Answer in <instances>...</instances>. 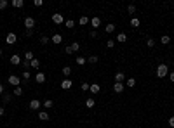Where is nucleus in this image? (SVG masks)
<instances>
[{
	"label": "nucleus",
	"instance_id": "nucleus-1",
	"mask_svg": "<svg viewBox=\"0 0 174 128\" xmlns=\"http://www.w3.org/2000/svg\"><path fill=\"white\" fill-rule=\"evenodd\" d=\"M167 75H169L167 64H159V66H157V78H165Z\"/></svg>",
	"mask_w": 174,
	"mask_h": 128
},
{
	"label": "nucleus",
	"instance_id": "nucleus-2",
	"mask_svg": "<svg viewBox=\"0 0 174 128\" xmlns=\"http://www.w3.org/2000/svg\"><path fill=\"white\" fill-rule=\"evenodd\" d=\"M7 83H11L12 87L16 88V87H19V83H21V80H19V76H16V75H11V76L7 78Z\"/></svg>",
	"mask_w": 174,
	"mask_h": 128
},
{
	"label": "nucleus",
	"instance_id": "nucleus-3",
	"mask_svg": "<svg viewBox=\"0 0 174 128\" xmlns=\"http://www.w3.org/2000/svg\"><path fill=\"white\" fill-rule=\"evenodd\" d=\"M25 28H26V30H33V28H35V19H33L31 16L25 17Z\"/></svg>",
	"mask_w": 174,
	"mask_h": 128
},
{
	"label": "nucleus",
	"instance_id": "nucleus-4",
	"mask_svg": "<svg viewBox=\"0 0 174 128\" xmlns=\"http://www.w3.org/2000/svg\"><path fill=\"white\" fill-rule=\"evenodd\" d=\"M16 42H17L16 33H7V36H5V44H7V45H14Z\"/></svg>",
	"mask_w": 174,
	"mask_h": 128
},
{
	"label": "nucleus",
	"instance_id": "nucleus-5",
	"mask_svg": "<svg viewBox=\"0 0 174 128\" xmlns=\"http://www.w3.org/2000/svg\"><path fill=\"white\" fill-rule=\"evenodd\" d=\"M52 23H56V24H63V23H64V17H63V14H59V12L52 14Z\"/></svg>",
	"mask_w": 174,
	"mask_h": 128
},
{
	"label": "nucleus",
	"instance_id": "nucleus-6",
	"mask_svg": "<svg viewBox=\"0 0 174 128\" xmlns=\"http://www.w3.org/2000/svg\"><path fill=\"white\" fill-rule=\"evenodd\" d=\"M72 85H73V81H72L70 78H64V80L61 81V88H63V90H68V88H72Z\"/></svg>",
	"mask_w": 174,
	"mask_h": 128
},
{
	"label": "nucleus",
	"instance_id": "nucleus-7",
	"mask_svg": "<svg viewBox=\"0 0 174 128\" xmlns=\"http://www.w3.org/2000/svg\"><path fill=\"white\" fill-rule=\"evenodd\" d=\"M11 64H14V66H19L21 62H23V59H21V55H17V54H14V55H11Z\"/></svg>",
	"mask_w": 174,
	"mask_h": 128
},
{
	"label": "nucleus",
	"instance_id": "nucleus-8",
	"mask_svg": "<svg viewBox=\"0 0 174 128\" xmlns=\"http://www.w3.org/2000/svg\"><path fill=\"white\" fill-rule=\"evenodd\" d=\"M51 42H52V44H56V45H59V44H63V36L59 33H56V35H52Z\"/></svg>",
	"mask_w": 174,
	"mask_h": 128
},
{
	"label": "nucleus",
	"instance_id": "nucleus-9",
	"mask_svg": "<svg viewBox=\"0 0 174 128\" xmlns=\"http://www.w3.org/2000/svg\"><path fill=\"white\" fill-rule=\"evenodd\" d=\"M89 90H91V94L96 95V94H99V90H101V85H99V83H92L91 87H89Z\"/></svg>",
	"mask_w": 174,
	"mask_h": 128
},
{
	"label": "nucleus",
	"instance_id": "nucleus-10",
	"mask_svg": "<svg viewBox=\"0 0 174 128\" xmlns=\"http://www.w3.org/2000/svg\"><path fill=\"white\" fill-rule=\"evenodd\" d=\"M40 106H42V104H40V100H37V99H31V100H30V109L37 111V109L40 108Z\"/></svg>",
	"mask_w": 174,
	"mask_h": 128
},
{
	"label": "nucleus",
	"instance_id": "nucleus-11",
	"mask_svg": "<svg viewBox=\"0 0 174 128\" xmlns=\"http://www.w3.org/2000/svg\"><path fill=\"white\" fill-rule=\"evenodd\" d=\"M35 81H37V83H43V81H46V73L38 71V73L35 75Z\"/></svg>",
	"mask_w": 174,
	"mask_h": 128
},
{
	"label": "nucleus",
	"instance_id": "nucleus-12",
	"mask_svg": "<svg viewBox=\"0 0 174 128\" xmlns=\"http://www.w3.org/2000/svg\"><path fill=\"white\" fill-rule=\"evenodd\" d=\"M94 106H96V100H94L92 97H87V100H85V108H87V109H92Z\"/></svg>",
	"mask_w": 174,
	"mask_h": 128
},
{
	"label": "nucleus",
	"instance_id": "nucleus-13",
	"mask_svg": "<svg viewBox=\"0 0 174 128\" xmlns=\"http://www.w3.org/2000/svg\"><path fill=\"white\" fill-rule=\"evenodd\" d=\"M113 92L115 94H122L124 92V83H113Z\"/></svg>",
	"mask_w": 174,
	"mask_h": 128
},
{
	"label": "nucleus",
	"instance_id": "nucleus-14",
	"mask_svg": "<svg viewBox=\"0 0 174 128\" xmlns=\"http://www.w3.org/2000/svg\"><path fill=\"white\" fill-rule=\"evenodd\" d=\"M125 80V75L122 73V71H118V73H115V83H122Z\"/></svg>",
	"mask_w": 174,
	"mask_h": 128
},
{
	"label": "nucleus",
	"instance_id": "nucleus-15",
	"mask_svg": "<svg viewBox=\"0 0 174 128\" xmlns=\"http://www.w3.org/2000/svg\"><path fill=\"white\" fill-rule=\"evenodd\" d=\"M11 5H12V7H16V9H21V7L25 5V2H23V0H12Z\"/></svg>",
	"mask_w": 174,
	"mask_h": 128
},
{
	"label": "nucleus",
	"instance_id": "nucleus-16",
	"mask_svg": "<svg viewBox=\"0 0 174 128\" xmlns=\"http://www.w3.org/2000/svg\"><path fill=\"white\" fill-rule=\"evenodd\" d=\"M91 24H92V28H99V24H101V19L96 16V17H92L91 19Z\"/></svg>",
	"mask_w": 174,
	"mask_h": 128
},
{
	"label": "nucleus",
	"instance_id": "nucleus-17",
	"mask_svg": "<svg viewBox=\"0 0 174 128\" xmlns=\"http://www.w3.org/2000/svg\"><path fill=\"white\" fill-rule=\"evenodd\" d=\"M38 118H40L42 121H47V119H49V113H47V111H38Z\"/></svg>",
	"mask_w": 174,
	"mask_h": 128
},
{
	"label": "nucleus",
	"instance_id": "nucleus-18",
	"mask_svg": "<svg viewBox=\"0 0 174 128\" xmlns=\"http://www.w3.org/2000/svg\"><path fill=\"white\" fill-rule=\"evenodd\" d=\"M42 106H43V108H46V109H51V108H52V106H54V102H52L51 99H46V100H43V102H42Z\"/></svg>",
	"mask_w": 174,
	"mask_h": 128
},
{
	"label": "nucleus",
	"instance_id": "nucleus-19",
	"mask_svg": "<svg viewBox=\"0 0 174 128\" xmlns=\"http://www.w3.org/2000/svg\"><path fill=\"white\" fill-rule=\"evenodd\" d=\"M87 23H91V19H89V17H87V16H82V17L78 19V24H82V26H85Z\"/></svg>",
	"mask_w": 174,
	"mask_h": 128
},
{
	"label": "nucleus",
	"instance_id": "nucleus-20",
	"mask_svg": "<svg viewBox=\"0 0 174 128\" xmlns=\"http://www.w3.org/2000/svg\"><path fill=\"white\" fill-rule=\"evenodd\" d=\"M64 26L70 28V30H73V28H75V21H73V19H66V21H64Z\"/></svg>",
	"mask_w": 174,
	"mask_h": 128
},
{
	"label": "nucleus",
	"instance_id": "nucleus-21",
	"mask_svg": "<svg viewBox=\"0 0 174 128\" xmlns=\"http://www.w3.org/2000/svg\"><path fill=\"white\" fill-rule=\"evenodd\" d=\"M160 44H162V45H167V44H171V36H169V35H164V36L160 38Z\"/></svg>",
	"mask_w": 174,
	"mask_h": 128
},
{
	"label": "nucleus",
	"instance_id": "nucleus-22",
	"mask_svg": "<svg viewBox=\"0 0 174 128\" xmlns=\"http://www.w3.org/2000/svg\"><path fill=\"white\" fill-rule=\"evenodd\" d=\"M12 95H14V97H21V95H23V88H21V87H16L14 92H12Z\"/></svg>",
	"mask_w": 174,
	"mask_h": 128
},
{
	"label": "nucleus",
	"instance_id": "nucleus-23",
	"mask_svg": "<svg viewBox=\"0 0 174 128\" xmlns=\"http://www.w3.org/2000/svg\"><path fill=\"white\" fill-rule=\"evenodd\" d=\"M70 47H72V52H73V54L80 50V44H78V42H73V44H72Z\"/></svg>",
	"mask_w": 174,
	"mask_h": 128
},
{
	"label": "nucleus",
	"instance_id": "nucleus-24",
	"mask_svg": "<svg viewBox=\"0 0 174 128\" xmlns=\"http://www.w3.org/2000/svg\"><path fill=\"white\" fill-rule=\"evenodd\" d=\"M104 31H106V33H113V31H115V24H113V23H110V24H106Z\"/></svg>",
	"mask_w": 174,
	"mask_h": 128
},
{
	"label": "nucleus",
	"instance_id": "nucleus-25",
	"mask_svg": "<svg viewBox=\"0 0 174 128\" xmlns=\"http://www.w3.org/2000/svg\"><path fill=\"white\" fill-rule=\"evenodd\" d=\"M141 23H139V19L138 17H133V19H130V26H133V28H138Z\"/></svg>",
	"mask_w": 174,
	"mask_h": 128
},
{
	"label": "nucleus",
	"instance_id": "nucleus-26",
	"mask_svg": "<svg viewBox=\"0 0 174 128\" xmlns=\"http://www.w3.org/2000/svg\"><path fill=\"white\" fill-rule=\"evenodd\" d=\"M98 61H99L98 55H89V57H87V62H91V64H96Z\"/></svg>",
	"mask_w": 174,
	"mask_h": 128
},
{
	"label": "nucleus",
	"instance_id": "nucleus-27",
	"mask_svg": "<svg viewBox=\"0 0 174 128\" xmlns=\"http://www.w3.org/2000/svg\"><path fill=\"white\" fill-rule=\"evenodd\" d=\"M63 75L68 78V76L72 75V68H70V66H64V68H63Z\"/></svg>",
	"mask_w": 174,
	"mask_h": 128
},
{
	"label": "nucleus",
	"instance_id": "nucleus-28",
	"mask_svg": "<svg viewBox=\"0 0 174 128\" xmlns=\"http://www.w3.org/2000/svg\"><path fill=\"white\" fill-rule=\"evenodd\" d=\"M33 59H35V57H33V52H31V50H28V52L25 54V61H30V62H31Z\"/></svg>",
	"mask_w": 174,
	"mask_h": 128
},
{
	"label": "nucleus",
	"instance_id": "nucleus-29",
	"mask_svg": "<svg viewBox=\"0 0 174 128\" xmlns=\"http://www.w3.org/2000/svg\"><path fill=\"white\" fill-rule=\"evenodd\" d=\"M125 85H127V87H129V88H133V87H136V80H134V78H129Z\"/></svg>",
	"mask_w": 174,
	"mask_h": 128
},
{
	"label": "nucleus",
	"instance_id": "nucleus-30",
	"mask_svg": "<svg viewBox=\"0 0 174 128\" xmlns=\"http://www.w3.org/2000/svg\"><path fill=\"white\" fill-rule=\"evenodd\" d=\"M30 64H31V68H33V69H38V68H40V61H38V59H33Z\"/></svg>",
	"mask_w": 174,
	"mask_h": 128
},
{
	"label": "nucleus",
	"instance_id": "nucleus-31",
	"mask_svg": "<svg viewBox=\"0 0 174 128\" xmlns=\"http://www.w3.org/2000/svg\"><path fill=\"white\" fill-rule=\"evenodd\" d=\"M85 62H87V57H82V55L77 57V64H78V66H82V64H85Z\"/></svg>",
	"mask_w": 174,
	"mask_h": 128
},
{
	"label": "nucleus",
	"instance_id": "nucleus-32",
	"mask_svg": "<svg viewBox=\"0 0 174 128\" xmlns=\"http://www.w3.org/2000/svg\"><path fill=\"white\" fill-rule=\"evenodd\" d=\"M127 40V35L125 33H118L117 35V42H125Z\"/></svg>",
	"mask_w": 174,
	"mask_h": 128
},
{
	"label": "nucleus",
	"instance_id": "nucleus-33",
	"mask_svg": "<svg viewBox=\"0 0 174 128\" xmlns=\"http://www.w3.org/2000/svg\"><path fill=\"white\" fill-rule=\"evenodd\" d=\"M49 42H51V38H49V36H42V38H40V44H42V45H47Z\"/></svg>",
	"mask_w": 174,
	"mask_h": 128
},
{
	"label": "nucleus",
	"instance_id": "nucleus-34",
	"mask_svg": "<svg viewBox=\"0 0 174 128\" xmlns=\"http://www.w3.org/2000/svg\"><path fill=\"white\" fill-rule=\"evenodd\" d=\"M106 47L108 49H113L115 47V40H106Z\"/></svg>",
	"mask_w": 174,
	"mask_h": 128
},
{
	"label": "nucleus",
	"instance_id": "nucleus-35",
	"mask_svg": "<svg viewBox=\"0 0 174 128\" xmlns=\"http://www.w3.org/2000/svg\"><path fill=\"white\" fill-rule=\"evenodd\" d=\"M127 12H129V14H134V12H136V5H133V4H130V5L127 7Z\"/></svg>",
	"mask_w": 174,
	"mask_h": 128
},
{
	"label": "nucleus",
	"instance_id": "nucleus-36",
	"mask_svg": "<svg viewBox=\"0 0 174 128\" xmlns=\"http://www.w3.org/2000/svg\"><path fill=\"white\" fill-rule=\"evenodd\" d=\"M23 64V68H25V71H28V68H31V64H30V61H23L21 62Z\"/></svg>",
	"mask_w": 174,
	"mask_h": 128
},
{
	"label": "nucleus",
	"instance_id": "nucleus-37",
	"mask_svg": "<svg viewBox=\"0 0 174 128\" xmlns=\"http://www.w3.org/2000/svg\"><path fill=\"white\" fill-rule=\"evenodd\" d=\"M12 97H14V95H11V94H4V97H2V99H4V102H11V99H12Z\"/></svg>",
	"mask_w": 174,
	"mask_h": 128
},
{
	"label": "nucleus",
	"instance_id": "nucleus-38",
	"mask_svg": "<svg viewBox=\"0 0 174 128\" xmlns=\"http://www.w3.org/2000/svg\"><path fill=\"white\" fill-rule=\"evenodd\" d=\"M9 5V2H7V0H0V11H2V9H5Z\"/></svg>",
	"mask_w": 174,
	"mask_h": 128
},
{
	"label": "nucleus",
	"instance_id": "nucleus-39",
	"mask_svg": "<svg viewBox=\"0 0 174 128\" xmlns=\"http://www.w3.org/2000/svg\"><path fill=\"white\" fill-rule=\"evenodd\" d=\"M146 45H148V47H153V45H155V40H153V38H148V40H146Z\"/></svg>",
	"mask_w": 174,
	"mask_h": 128
},
{
	"label": "nucleus",
	"instance_id": "nucleus-40",
	"mask_svg": "<svg viewBox=\"0 0 174 128\" xmlns=\"http://www.w3.org/2000/svg\"><path fill=\"white\" fill-rule=\"evenodd\" d=\"M89 87H91L89 83H82V85H80V88H82L84 92H87V90H89Z\"/></svg>",
	"mask_w": 174,
	"mask_h": 128
},
{
	"label": "nucleus",
	"instance_id": "nucleus-41",
	"mask_svg": "<svg viewBox=\"0 0 174 128\" xmlns=\"http://www.w3.org/2000/svg\"><path fill=\"white\" fill-rule=\"evenodd\" d=\"M23 80H30V71H23Z\"/></svg>",
	"mask_w": 174,
	"mask_h": 128
},
{
	"label": "nucleus",
	"instance_id": "nucleus-42",
	"mask_svg": "<svg viewBox=\"0 0 174 128\" xmlns=\"http://www.w3.org/2000/svg\"><path fill=\"white\" fill-rule=\"evenodd\" d=\"M169 126H171V128H174V116H171V118H169Z\"/></svg>",
	"mask_w": 174,
	"mask_h": 128
},
{
	"label": "nucleus",
	"instance_id": "nucleus-43",
	"mask_svg": "<svg viewBox=\"0 0 174 128\" xmlns=\"http://www.w3.org/2000/svg\"><path fill=\"white\" fill-rule=\"evenodd\" d=\"M37 7H40V5H43V0H35V2H33Z\"/></svg>",
	"mask_w": 174,
	"mask_h": 128
},
{
	"label": "nucleus",
	"instance_id": "nucleus-44",
	"mask_svg": "<svg viewBox=\"0 0 174 128\" xmlns=\"http://www.w3.org/2000/svg\"><path fill=\"white\" fill-rule=\"evenodd\" d=\"M31 35H33V30H26L25 31V36H31Z\"/></svg>",
	"mask_w": 174,
	"mask_h": 128
},
{
	"label": "nucleus",
	"instance_id": "nucleus-45",
	"mask_svg": "<svg viewBox=\"0 0 174 128\" xmlns=\"http://www.w3.org/2000/svg\"><path fill=\"white\" fill-rule=\"evenodd\" d=\"M96 36H98V31H96V30H92V31H91V38H96Z\"/></svg>",
	"mask_w": 174,
	"mask_h": 128
},
{
	"label": "nucleus",
	"instance_id": "nucleus-46",
	"mask_svg": "<svg viewBox=\"0 0 174 128\" xmlns=\"http://www.w3.org/2000/svg\"><path fill=\"white\" fill-rule=\"evenodd\" d=\"M64 52H66V54H73V52H72V47H70V45H68L66 49H64Z\"/></svg>",
	"mask_w": 174,
	"mask_h": 128
},
{
	"label": "nucleus",
	"instance_id": "nucleus-47",
	"mask_svg": "<svg viewBox=\"0 0 174 128\" xmlns=\"http://www.w3.org/2000/svg\"><path fill=\"white\" fill-rule=\"evenodd\" d=\"M0 95H4V85L0 83Z\"/></svg>",
	"mask_w": 174,
	"mask_h": 128
},
{
	"label": "nucleus",
	"instance_id": "nucleus-48",
	"mask_svg": "<svg viewBox=\"0 0 174 128\" xmlns=\"http://www.w3.org/2000/svg\"><path fill=\"white\" fill-rule=\"evenodd\" d=\"M4 114H5V109H4V108H0V116H4Z\"/></svg>",
	"mask_w": 174,
	"mask_h": 128
},
{
	"label": "nucleus",
	"instance_id": "nucleus-49",
	"mask_svg": "<svg viewBox=\"0 0 174 128\" xmlns=\"http://www.w3.org/2000/svg\"><path fill=\"white\" fill-rule=\"evenodd\" d=\"M171 81H172V83H174V71H172V73H171Z\"/></svg>",
	"mask_w": 174,
	"mask_h": 128
},
{
	"label": "nucleus",
	"instance_id": "nucleus-50",
	"mask_svg": "<svg viewBox=\"0 0 174 128\" xmlns=\"http://www.w3.org/2000/svg\"><path fill=\"white\" fill-rule=\"evenodd\" d=\"M0 57H2V49H0Z\"/></svg>",
	"mask_w": 174,
	"mask_h": 128
}]
</instances>
